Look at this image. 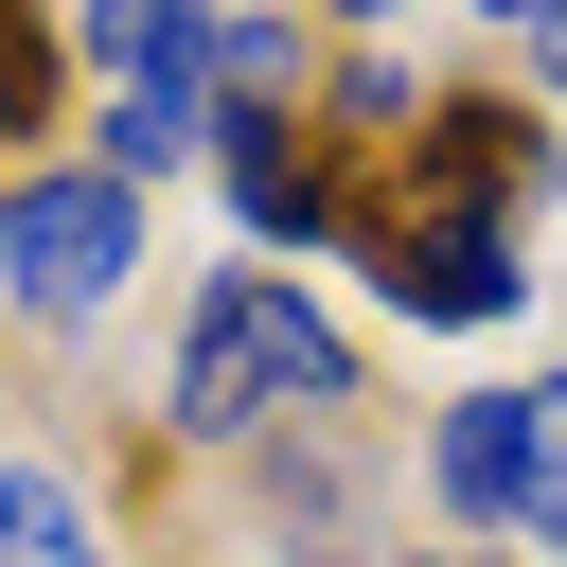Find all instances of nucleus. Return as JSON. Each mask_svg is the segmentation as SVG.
<instances>
[{
    "instance_id": "1",
    "label": "nucleus",
    "mask_w": 567,
    "mask_h": 567,
    "mask_svg": "<svg viewBox=\"0 0 567 567\" xmlns=\"http://www.w3.org/2000/svg\"><path fill=\"white\" fill-rule=\"evenodd\" d=\"M354 408V354H337V319L301 301V284H266V266H230L213 301H195V337H177V443H248L266 408Z\"/></svg>"
},
{
    "instance_id": "11",
    "label": "nucleus",
    "mask_w": 567,
    "mask_h": 567,
    "mask_svg": "<svg viewBox=\"0 0 567 567\" xmlns=\"http://www.w3.org/2000/svg\"><path fill=\"white\" fill-rule=\"evenodd\" d=\"M532 35H549V71H567V0H549V18H532Z\"/></svg>"
},
{
    "instance_id": "8",
    "label": "nucleus",
    "mask_w": 567,
    "mask_h": 567,
    "mask_svg": "<svg viewBox=\"0 0 567 567\" xmlns=\"http://www.w3.org/2000/svg\"><path fill=\"white\" fill-rule=\"evenodd\" d=\"M514 532L567 549V390H532V461H514Z\"/></svg>"
},
{
    "instance_id": "12",
    "label": "nucleus",
    "mask_w": 567,
    "mask_h": 567,
    "mask_svg": "<svg viewBox=\"0 0 567 567\" xmlns=\"http://www.w3.org/2000/svg\"><path fill=\"white\" fill-rule=\"evenodd\" d=\"M337 18H408V0H337Z\"/></svg>"
},
{
    "instance_id": "4",
    "label": "nucleus",
    "mask_w": 567,
    "mask_h": 567,
    "mask_svg": "<svg viewBox=\"0 0 567 567\" xmlns=\"http://www.w3.org/2000/svg\"><path fill=\"white\" fill-rule=\"evenodd\" d=\"M213 177H230V213H248L266 248H319V230H337V195H319V159H301L284 124H213Z\"/></svg>"
},
{
    "instance_id": "7",
    "label": "nucleus",
    "mask_w": 567,
    "mask_h": 567,
    "mask_svg": "<svg viewBox=\"0 0 567 567\" xmlns=\"http://www.w3.org/2000/svg\"><path fill=\"white\" fill-rule=\"evenodd\" d=\"M0 567H106V549H89V496H71L53 461H0Z\"/></svg>"
},
{
    "instance_id": "5",
    "label": "nucleus",
    "mask_w": 567,
    "mask_h": 567,
    "mask_svg": "<svg viewBox=\"0 0 567 567\" xmlns=\"http://www.w3.org/2000/svg\"><path fill=\"white\" fill-rule=\"evenodd\" d=\"M195 35H213V0H89V71L106 89H195Z\"/></svg>"
},
{
    "instance_id": "2",
    "label": "nucleus",
    "mask_w": 567,
    "mask_h": 567,
    "mask_svg": "<svg viewBox=\"0 0 567 567\" xmlns=\"http://www.w3.org/2000/svg\"><path fill=\"white\" fill-rule=\"evenodd\" d=\"M124 266H142V195L89 159V177H0V301L18 319H89V301H124Z\"/></svg>"
},
{
    "instance_id": "6",
    "label": "nucleus",
    "mask_w": 567,
    "mask_h": 567,
    "mask_svg": "<svg viewBox=\"0 0 567 567\" xmlns=\"http://www.w3.org/2000/svg\"><path fill=\"white\" fill-rule=\"evenodd\" d=\"M514 461H532V390H461L443 408V496L461 514H514Z\"/></svg>"
},
{
    "instance_id": "9",
    "label": "nucleus",
    "mask_w": 567,
    "mask_h": 567,
    "mask_svg": "<svg viewBox=\"0 0 567 567\" xmlns=\"http://www.w3.org/2000/svg\"><path fill=\"white\" fill-rule=\"evenodd\" d=\"M0 124H35V35L0 18Z\"/></svg>"
},
{
    "instance_id": "3",
    "label": "nucleus",
    "mask_w": 567,
    "mask_h": 567,
    "mask_svg": "<svg viewBox=\"0 0 567 567\" xmlns=\"http://www.w3.org/2000/svg\"><path fill=\"white\" fill-rule=\"evenodd\" d=\"M354 248H372V284H390L408 319H496V301H514V213H496V195H443V213H372Z\"/></svg>"
},
{
    "instance_id": "13",
    "label": "nucleus",
    "mask_w": 567,
    "mask_h": 567,
    "mask_svg": "<svg viewBox=\"0 0 567 567\" xmlns=\"http://www.w3.org/2000/svg\"><path fill=\"white\" fill-rule=\"evenodd\" d=\"M425 567H478V549H425Z\"/></svg>"
},
{
    "instance_id": "10",
    "label": "nucleus",
    "mask_w": 567,
    "mask_h": 567,
    "mask_svg": "<svg viewBox=\"0 0 567 567\" xmlns=\"http://www.w3.org/2000/svg\"><path fill=\"white\" fill-rule=\"evenodd\" d=\"M478 18H514V35H532V18H549V0H478Z\"/></svg>"
}]
</instances>
